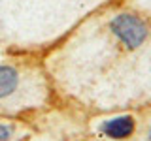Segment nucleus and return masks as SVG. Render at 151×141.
Listing matches in <instances>:
<instances>
[{
  "instance_id": "nucleus-1",
  "label": "nucleus",
  "mask_w": 151,
  "mask_h": 141,
  "mask_svg": "<svg viewBox=\"0 0 151 141\" xmlns=\"http://www.w3.org/2000/svg\"><path fill=\"white\" fill-rule=\"evenodd\" d=\"M111 30L119 38V41H123L127 47H132V49L144 43L145 36H147V28H145L144 21L136 15H130V13L117 15L111 21Z\"/></svg>"
},
{
  "instance_id": "nucleus-2",
  "label": "nucleus",
  "mask_w": 151,
  "mask_h": 141,
  "mask_svg": "<svg viewBox=\"0 0 151 141\" xmlns=\"http://www.w3.org/2000/svg\"><path fill=\"white\" fill-rule=\"evenodd\" d=\"M134 130V120L132 117H117V119H111L108 120L106 124L102 126V132L110 137H117V139H123L127 135L132 134Z\"/></svg>"
},
{
  "instance_id": "nucleus-3",
  "label": "nucleus",
  "mask_w": 151,
  "mask_h": 141,
  "mask_svg": "<svg viewBox=\"0 0 151 141\" xmlns=\"http://www.w3.org/2000/svg\"><path fill=\"white\" fill-rule=\"evenodd\" d=\"M17 81H19V75L15 70L9 68V66H0V98L8 96V94L15 90Z\"/></svg>"
},
{
  "instance_id": "nucleus-4",
  "label": "nucleus",
  "mask_w": 151,
  "mask_h": 141,
  "mask_svg": "<svg viewBox=\"0 0 151 141\" xmlns=\"http://www.w3.org/2000/svg\"><path fill=\"white\" fill-rule=\"evenodd\" d=\"M9 137V128L4 124H0V141H6Z\"/></svg>"
}]
</instances>
